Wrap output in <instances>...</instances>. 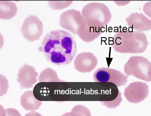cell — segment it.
<instances>
[{"label":"cell","instance_id":"obj_1","mask_svg":"<svg viewBox=\"0 0 151 116\" xmlns=\"http://www.w3.org/2000/svg\"><path fill=\"white\" fill-rule=\"evenodd\" d=\"M38 51L46 60L58 66L68 65L76 55V42L71 34L61 29L51 31L43 38Z\"/></svg>","mask_w":151,"mask_h":116},{"label":"cell","instance_id":"obj_2","mask_svg":"<svg viewBox=\"0 0 151 116\" xmlns=\"http://www.w3.org/2000/svg\"><path fill=\"white\" fill-rule=\"evenodd\" d=\"M148 45L144 32L123 28L114 35L112 47L117 53L140 54L146 50Z\"/></svg>","mask_w":151,"mask_h":116},{"label":"cell","instance_id":"obj_3","mask_svg":"<svg viewBox=\"0 0 151 116\" xmlns=\"http://www.w3.org/2000/svg\"><path fill=\"white\" fill-rule=\"evenodd\" d=\"M81 14L87 27L100 29H104L112 18L109 8L101 2H93L86 4Z\"/></svg>","mask_w":151,"mask_h":116},{"label":"cell","instance_id":"obj_4","mask_svg":"<svg viewBox=\"0 0 151 116\" xmlns=\"http://www.w3.org/2000/svg\"><path fill=\"white\" fill-rule=\"evenodd\" d=\"M124 71L128 77L132 76L147 82L151 81V63L143 57H130L124 66Z\"/></svg>","mask_w":151,"mask_h":116},{"label":"cell","instance_id":"obj_5","mask_svg":"<svg viewBox=\"0 0 151 116\" xmlns=\"http://www.w3.org/2000/svg\"><path fill=\"white\" fill-rule=\"evenodd\" d=\"M59 24L61 28L79 36L86 27L81 13L75 9H68L63 13L60 16Z\"/></svg>","mask_w":151,"mask_h":116},{"label":"cell","instance_id":"obj_6","mask_svg":"<svg viewBox=\"0 0 151 116\" xmlns=\"http://www.w3.org/2000/svg\"><path fill=\"white\" fill-rule=\"evenodd\" d=\"M128 78L120 71L104 67L97 69L93 75L96 82L111 83L117 87L125 86L128 81Z\"/></svg>","mask_w":151,"mask_h":116},{"label":"cell","instance_id":"obj_7","mask_svg":"<svg viewBox=\"0 0 151 116\" xmlns=\"http://www.w3.org/2000/svg\"><path fill=\"white\" fill-rule=\"evenodd\" d=\"M43 25L39 18L30 15L25 19L21 28L22 36L30 42L40 39L43 33Z\"/></svg>","mask_w":151,"mask_h":116},{"label":"cell","instance_id":"obj_8","mask_svg":"<svg viewBox=\"0 0 151 116\" xmlns=\"http://www.w3.org/2000/svg\"><path fill=\"white\" fill-rule=\"evenodd\" d=\"M149 93V86L146 83L137 81L130 83L125 88L124 94L129 102L136 104L145 100Z\"/></svg>","mask_w":151,"mask_h":116},{"label":"cell","instance_id":"obj_9","mask_svg":"<svg viewBox=\"0 0 151 116\" xmlns=\"http://www.w3.org/2000/svg\"><path fill=\"white\" fill-rule=\"evenodd\" d=\"M74 68L81 73H89L98 65L97 58L91 52H83L78 54L74 61Z\"/></svg>","mask_w":151,"mask_h":116},{"label":"cell","instance_id":"obj_10","mask_svg":"<svg viewBox=\"0 0 151 116\" xmlns=\"http://www.w3.org/2000/svg\"><path fill=\"white\" fill-rule=\"evenodd\" d=\"M32 66L24 64L19 70L17 81L20 83L21 89H28L33 87L37 81V72Z\"/></svg>","mask_w":151,"mask_h":116},{"label":"cell","instance_id":"obj_11","mask_svg":"<svg viewBox=\"0 0 151 116\" xmlns=\"http://www.w3.org/2000/svg\"><path fill=\"white\" fill-rule=\"evenodd\" d=\"M127 26L133 30L143 32L151 30V20L142 13H132L126 18Z\"/></svg>","mask_w":151,"mask_h":116},{"label":"cell","instance_id":"obj_12","mask_svg":"<svg viewBox=\"0 0 151 116\" xmlns=\"http://www.w3.org/2000/svg\"><path fill=\"white\" fill-rule=\"evenodd\" d=\"M21 104L24 109L34 111L38 109L42 103L34 97L32 91H29L25 92L21 96Z\"/></svg>","mask_w":151,"mask_h":116},{"label":"cell","instance_id":"obj_13","mask_svg":"<svg viewBox=\"0 0 151 116\" xmlns=\"http://www.w3.org/2000/svg\"><path fill=\"white\" fill-rule=\"evenodd\" d=\"M0 18L8 20L12 18L17 14V8L16 4L11 1L0 2Z\"/></svg>","mask_w":151,"mask_h":116},{"label":"cell","instance_id":"obj_14","mask_svg":"<svg viewBox=\"0 0 151 116\" xmlns=\"http://www.w3.org/2000/svg\"><path fill=\"white\" fill-rule=\"evenodd\" d=\"M151 2L150 1L148 2H147L144 5L143 10L144 13L149 17L150 18H151Z\"/></svg>","mask_w":151,"mask_h":116},{"label":"cell","instance_id":"obj_15","mask_svg":"<svg viewBox=\"0 0 151 116\" xmlns=\"http://www.w3.org/2000/svg\"><path fill=\"white\" fill-rule=\"evenodd\" d=\"M115 3H116L117 5L119 6H124L128 4L130 2V1H116V2L115 1H114Z\"/></svg>","mask_w":151,"mask_h":116}]
</instances>
